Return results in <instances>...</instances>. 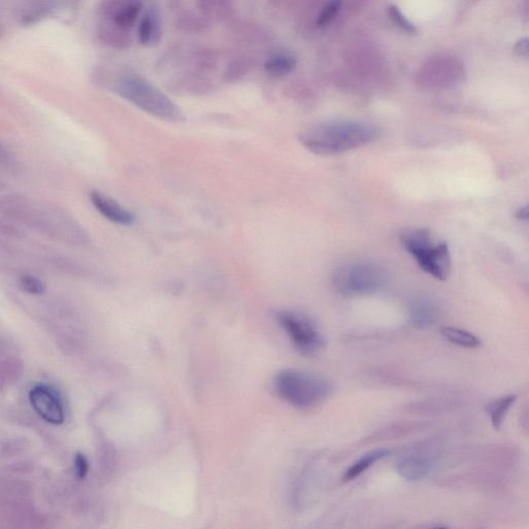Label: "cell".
<instances>
[{
	"instance_id": "cell-8",
	"label": "cell",
	"mask_w": 529,
	"mask_h": 529,
	"mask_svg": "<svg viewBox=\"0 0 529 529\" xmlns=\"http://www.w3.org/2000/svg\"><path fill=\"white\" fill-rule=\"evenodd\" d=\"M29 402L44 421L61 425L65 420V408L58 395L46 386H35L29 391Z\"/></svg>"
},
{
	"instance_id": "cell-9",
	"label": "cell",
	"mask_w": 529,
	"mask_h": 529,
	"mask_svg": "<svg viewBox=\"0 0 529 529\" xmlns=\"http://www.w3.org/2000/svg\"><path fill=\"white\" fill-rule=\"evenodd\" d=\"M428 447L422 444L413 447L411 453L406 454L395 465V469L406 481H420L426 478L433 470L435 460L428 453Z\"/></svg>"
},
{
	"instance_id": "cell-1",
	"label": "cell",
	"mask_w": 529,
	"mask_h": 529,
	"mask_svg": "<svg viewBox=\"0 0 529 529\" xmlns=\"http://www.w3.org/2000/svg\"><path fill=\"white\" fill-rule=\"evenodd\" d=\"M379 130L370 124L349 121L323 122L300 133L301 144L320 155H335L372 142Z\"/></svg>"
},
{
	"instance_id": "cell-11",
	"label": "cell",
	"mask_w": 529,
	"mask_h": 529,
	"mask_svg": "<svg viewBox=\"0 0 529 529\" xmlns=\"http://www.w3.org/2000/svg\"><path fill=\"white\" fill-rule=\"evenodd\" d=\"M90 201L94 208L108 221L117 225H130L135 221V216L132 212L122 207L121 204L108 198L106 194L92 191L90 194Z\"/></svg>"
},
{
	"instance_id": "cell-12",
	"label": "cell",
	"mask_w": 529,
	"mask_h": 529,
	"mask_svg": "<svg viewBox=\"0 0 529 529\" xmlns=\"http://www.w3.org/2000/svg\"><path fill=\"white\" fill-rule=\"evenodd\" d=\"M162 36V19L155 6L145 13L138 27V38L144 46H155Z\"/></svg>"
},
{
	"instance_id": "cell-21",
	"label": "cell",
	"mask_w": 529,
	"mask_h": 529,
	"mask_svg": "<svg viewBox=\"0 0 529 529\" xmlns=\"http://www.w3.org/2000/svg\"><path fill=\"white\" fill-rule=\"evenodd\" d=\"M388 11V15L390 16L391 20L394 22L396 26L399 27L402 30L409 33V35H416L418 33L417 27L415 24L411 23V21L402 13L401 11L399 10L398 6L394 4H390L386 9Z\"/></svg>"
},
{
	"instance_id": "cell-25",
	"label": "cell",
	"mask_w": 529,
	"mask_h": 529,
	"mask_svg": "<svg viewBox=\"0 0 529 529\" xmlns=\"http://www.w3.org/2000/svg\"><path fill=\"white\" fill-rule=\"evenodd\" d=\"M514 51L517 55L528 57V38H522L515 44Z\"/></svg>"
},
{
	"instance_id": "cell-30",
	"label": "cell",
	"mask_w": 529,
	"mask_h": 529,
	"mask_svg": "<svg viewBox=\"0 0 529 529\" xmlns=\"http://www.w3.org/2000/svg\"><path fill=\"white\" fill-rule=\"evenodd\" d=\"M431 529H450L449 528H445V526H438V528H434Z\"/></svg>"
},
{
	"instance_id": "cell-10",
	"label": "cell",
	"mask_w": 529,
	"mask_h": 529,
	"mask_svg": "<svg viewBox=\"0 0 529 529\" xmlns=\"http://www.w3.org/2000/svg\"><path fill=\"white\" fill-rule=\"evenodd\" d=\"M408 321L413 328L424 330L433 327L440 316L438 301L430 296H418L409 302Z\"/></svg>"
},
{
	"instance_id": "cell-29",
	"label": "cell",
	"mask_w": 529,
	"mask_h": 529,
	"mask_svg": "<svg viewBox=\"0 0 529 529\" xmlns=\"http://www.w3.org/2000/svg\"><path fill=\"white\" fill-rule=\"evenodd\" d=\"M4 29H2V27L0 26V38H2V35H4Z\"/></svg>"
},
{
	"instance_id": "cell-15",
	"label": "cell",
	"mask_w": 529,
	"mask_h": 529,
	"mask_svg": "<svg viewBox=\"0 0 529 529\" xmlns=\"http://www.w3.org/2000/svg\"><path fill=\"white\" fill-rule=\"evenodd\" d=\"M484 461L490 467L499 469H511L518 461V453L508 445H497L488 449L484 454Z\"/></svg>"
},
{
	"instance_id": "cell-23",
	"label": "cell",
	"mask_w": 529,
	"mask_h": 529,
	"mask_svg": "<svg viewBox=\"0 0 529 529\" xmlns=\"http://www.w3.org/2000/svg\"><path fill=\"white\" fill-rule=\"evenodd\" d=\"M341 6H343L341 1H332L325 4L323 10L321 11L320 15H318V21H316L318 26L322 28V27L327 26L330 22L333 21L337 13L340 10Z\"/></svg>"
},
{
	"instance_id": "cell-7",
	"label": "cell",
	"mask_w": 529,
	"mask_h": 529,
	"mask_svg": "<svg viewBox=\"0 0 529 529\" xmlns=\"http://www.w3.org/2000/svg\"><path fill=\"white\" fill-rule=\"evenodd\" d=\"M142 8L143 4L137 1L105 2L101 9L104 18L101 33L105 40L118 46L128 42V33L137 21Z\"/></svg>"
},
{
	"instance_id": "cell-3",
	"label": "cell",
	"mask_w": 529,
	"mask_h": 529,
	"mask_svg": "<svg viewBox=\"0 0 529 529\" xmlns=\"http://www.w3.org/2000/svg\"><path fill=\"white\" fill-rule=\"evenodd\" d=\"M274 386L278 396L299 409L316 408L333 392L329 379L299 369L282 370L277 375Z\"/></svg>"
},
{
	"instance_id": "cell-24",
	"label": "cell",
	"mask_w": 529,
	"mask_h": 529,
	"mask_svg": "<svg viewBox=\"0 0 529 529\" xmlns=\"http://www.w3.org/2000/svg\"><path fill=\"white\" fill-rule=\"evenodd\" d=\"M74 469L77 478L80 479V480H83L87 476L88 470H89V463H88L87 458L83 454L78 453L74 456Z\"/></svg>"
},
{
	"instance_id": "cell-26",
	"label": "cell",
	"mask_w": 529,
	"mask_h": 529,
	"mask_svg": "<svg viewBox=\"0 0 529 529\" xmlns=\"http://www.w3.org/2000/svg\"><path fill=\"white\" fill-rule=\"evenodd\" d=\"M0 233H1V234L10 235V236H13V235L17 234L18 230H16L15 228L12 227V225H9V223L0 221Z\"/></svg>"
},
{
	"instance_id": "cell-4",
	"label": "cell",
	"mask_w": 529,
	"mask_h": 529,
	"mask_svg": "<svg viewBox=\"0 0 529 529\" xmlns=\"http://www.w3.org/2000/svg\"><path fill=\"white\" fill-rule=\"evenodd\" d=\"M117 91L145 112L169 121H182L183 114L164 92L135 72H126L117 81Z\"/></svg>"
},
{
	"instance_id": "cell-19",
	"label": "cell",
	"mask_w": 529,
	"mask_h": 529,
	"mask_svg": "<svg viewBox=\"0 0 529 529\" xmlns=\"http://www.w3.org/2000/svg\"><path fill=\"white\" fill-rule=\"evenodd\" d=\"M23 372L24 364L20 359L9 358L0 361V390L19 381Z\"/></svg>"
},
{
	"instance_id": "cell-13",
	"label": "cell",
	"mask_w": 529,
	"mask_h": 529,
	"mask_svg": "<svg viewBox=\"0 0 529 529\" xmlns=\"http://www.w3.org/2000/svg\"><path fill=\"white\" fill-rule=\"evenodd\" d=\"M423 429L421 423H398V424L390 425L385 428L379 429V431L366 438L363 444L370 445L375 442H386V440H399L411 435V433H417Z\"/></svg>"
},
{
	"instance_id": "cell-20",
	"label": "cell",
	"mask_w": 529,
	"mask_h": 529,
	"mask_svg": "<svg viewBox=\"0 0 529 529\" xmlns=\"http://www.w3.org/2000/svg\"><path fill=\"white\" fill-rule=\"evenodd\" d=\"M51 4L47 2H38L31 4L28 8L24 9L21 19L24 24H33L40 21L43 17L51 12Z\"/></svg>"
},
{
	"instance_id": "cell-28",
	"label": "cell",
	"mask_w": 529,
	"mask_h": 529,
	"mask_svg": "<svg viewBox=\"0 0 529 529\" xmlns=\"http://www.w3.org/2000/svg\"><path fill=\"white\" fill-rule=\"evenodd\" d=\"M11 162H12V158L9 155L8 151L0 145V164L10 165Z\"/></svg>"
},
{
	"instance_id": "cell-5",
	"label": "cell",
	"mask_w": 529,
	"mask_h": 529,
	"mask_svg": "<svg viewBox=\"0 0 529 529\" xmlns=\"http://www.w3.org/2000/svg\"><path fill=\"white\" fill-rule=\"evenodd\" d=\"M386 271L381 264L370 261H356L341 264L333 277L334 288L341 295L366 296L385 288Z\"/></svg>"
},
{
	"instance_id": "cell-6",
	"label": "cell",
	"mask_w": 529,
	"mask_h": 529,
	"mask_svg": "<svg viewBox=\"0 0 529 529\" xmlns=\"http://www.w3.org/2000/svg\"><path fill=\"white\" fill-rule=\"evenodd\" d=\"M277 318L296 350L303 356L314 357L324 350L325 337L308 316L296 311H282L277 314Z\"/></svg>"
},
{
	"instance_id": "cell-18",
	"label": "cell",
	"mask_w": 529,
	"mask_h": 529,
	"mask_svg": "<svg viewBox=\"0 0 529 529\" xmlns=\"http://www.w3.org/2000/svg\"><path fill=\"white\" fill-rule=\"evenodd\" d=\"M297 61L288 53H277L270 56L264 62V67L273 77H284L295 69Z\"/></svg>"
},
{
	"instance_id": "cell-27",
	"label": "cell",
	"mask_w": 529,
	"mask_h": 529,
	"mask_svg": "<svg viewBox=\"0 0 529 529\" xmlns=\"http://www.w3.org/2000/svg\"><path fill=\"white\" fill-rule=\"evenodd\" d=\"M529 216L528 205L522 206L517 210L515 217L519 221H528Z\"/></svg>"
},
{
	"instance_id": "cell-22",
	"label": "cell",
	"mask_w": 529,
	"mask_h": 529,
	"mask_svg": "<svg viewBox=\"0 0 529 529\" xmlns=\"http://www.w3.org/2000/svg\"><path fill=\"white\" fill-rule=\"evenodd\" d=\"M20 286L29 295L40 296L46 293V284L40 278L33 275H23L20 278Z\"/></svg>"
},
{
	"instance_id": "cell-2",
	"label": "cell",
	"mask_w": 529,
	"mask_h": 529,
	"mask_svg": "<svg viewBox=\"0 0 529 529\" xmlns=\"http://www.w3.org/2000/svg\"><path fill=\"white\" fill-rule=\"evenodd\" d=\"M400 242L425 273L440 282L450 277L452 257L449 245L433 230L426 228L404 230L400 235Z\"/></svg>"
},
{
	"instance_id": "cell-17",
	"label": "cell",
	"mask_w": 529,
	"mask_h": 529,
	"mask_svg": "<svg viewBox=\"0 0 529 529\" xmlns=\"http://www.w3.org/2000/svg\"><path fill=\"white\" fill-rule=\"evenodd\" d=\"M440 334L445 340L458 345V347H464V349H478L481 345V340L478 336L474 335V333L467 331V330L460 329V328L447 325V327H442L440 329Z\"/></svg>"
},
{
	"instance_id": "cell-14",
	"label": "cell",
	"mask_w": 529,
	"mask_h": 529,
	"mask_svg": "<svg viewBox=\"0 0 529 529\" xmlns=\"http://www.w3.org/2000/svg\"><path fill=\"white\" fill-rule=\"evenodd\" d=\"M391 454V450L385 449H375L373 451L368 452V453L364 454L362 457L359 458L358 460L355 461L352 465L345 470V474L343 476V481H354L355 479L359 478L361 474H363L366 470L373 467L377 461L382 460V459L388 457Z\"/></svg>"
},
{
	"instance_id": "cell-16",
	"label": "cell",
	"mask_w": 529,
	"mask_h": 529,
	"mask_svg": "<svg viewBox=\"0 0 529 529\" xmlns=\"http://www.w3.org/2000/svg\"><path fill=\"white\" fill-rule=\"evenodd\" d=\"M517 400L516 394L506 395L497 398L486 404L485 411L489 416L490 421L495 430H499L503 426L506 415Z\"/></svg>"
}]
</instances>
